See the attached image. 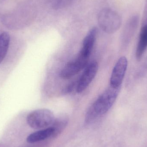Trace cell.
Listing matches in <instances>:
<instances>
[{
	"instance_id": "cell-1",
	"label": "cell",
	"mask_w": 147,
	"mask_h": 147,
	"mask_svg": "<svg viewBox=\"0 0 147 147\" xmlns=\"http://www.w3.org/2000/svg\"><path fill=\"white\" fill-rule=\"evenodd\" d=\"M121 89V86L114 87L110 86L105 90L88 110L86 115V122L90 123L107 113L115 102Z\"/></svg>"
},
{
	"instance_id": "cell-2",
	"label": "cell",
	"mask_w": 147,
	"mask_h": 147,
	"mask_svg": "<svg viewBox=\"0 0 147 147\" xmlns=\"http://www.w3.org/2000/svg\"><path fill=\"white\" fill-rule=\"evenodd\" d=\"M98 22L100 28L106 33L113 34L119 30L122 24L120 15L115 10L105 8L100 11Z\"/></svg>"
},
{
	"instance_id": "cell-3",
	"label": "cell",
	"mask_w": 147,
	"mask_h": 147,
	"mask_svg": "<svg viewBox=\"0 0 147 147\" xmlns=\"http://www.w3.org/2000/svg\"><path fill=\"white\" fill-rule=\"evenodd\" d=\"M55 117L53 112L47 109L36 110L29 113L27 122L32 128L41 129L52 125Z\"/></svg>"
},
{
	"instance_id": "cell-4",
	"label": "cell",
	"mask_w": 147,
	"mask_h": 147,
	"mask_svg": "<svg viewBox=\"0 0 147 147\" xmlns=\"http://www.w3.org/2000/svg\"><path fill=\"white\" fill-rule=\"evenodd\" d=\"M128 66V61L125 57H121L117 60L111 73L110 86L114 87L121 86Z\"/></svg>"
},
{
	"instance_id": "cell-5",
	"label": "cell",
	"mask_w": 147,
	"mask_h": 147,
	"mask_svg": "<svg viewBox=\"0 0 147 147\" xmlns=\"http://www.w3.org/2000/svg\"><path fill=\"white\" fill-rule=\"evenodd\" d=\"M140 17L138 15H134L127 20L122 33L121 43L123 47L129 45L133 39L139 26Z\"/></svg>"
},
{
	"instance_id": "cell-6",
	"label": "cell",
	"mask_w": 147,
	"mask_h": 147,
	"mask_svg": "<svg viewBox=\"0 0 147 147\" xmlns=\"http://www.w3.org/2000/svg\"><path fill=\"white\" fill-rule=\"evenodd\" d=\"M98 70V64L96 61L88 65L78 82L76 87L78 93L82 92L87 88L96 75Z\"/></svg>"
},
{
	"instance_id": "cell-7",
	"label": "cell",
	"mask_w": 147,
	"mask_h": 147,
	"mask_svg": "<svg viewBox=\"0 0 147 147\" xmlns=\"http://www.w3.org/2000/svg\"><path fill=\"white\" fill-rule=\"evenodd\" d=\"M88 61L79 57L70 62L63 68L59 73L60 78L63 79H69L78 74L87 65Z\"/></svg>"
},
{
	"instance_id": "cell-8",
	"label": "cell",
	"mask_w": 147,
	"mask_h": 147,
	"mask_svg": "<svg viewBox=\"0 0 147 147\" xmlns=\"http://www.w3.org/2000/svg\"><path fill=\"white\" fill-rule=\"evenodd\" d=\"M98 29L95 27L89 31L83 40L82 48L79 53V56L87 60L89 59L96 39Z\"/></svg>"
},
{
	"instance_id": "cell-9",
	"label": "cell",
	"mask_w": 147,
	"mask_h": 147,
	"mask_svg": "<svg viewBox=\"0 0 147 147\" xmlns=\"http://www.w3.org/2000/svg\"><path fill=\"white\" fill-rule=\"evenodd\" d=\"M147 49V23H144L142 27L139 35V40L136 51V58L140 61Z\"/></svg>"
},
{
	"instance_id": "cell-10",
	"label": "cell",
	"mask_w": 147,
	"mask_h": 147,
	"mask_svg": "<svg viewBox=\"0 0 147 147\" xmlns=\"http://www.w3.org/2000/svg\"><path fill=\"white\" fill-rule=\"evenodd\" d=\"M54 132V129L52 127L38 130L29 135L27 138V142L29 143H34L44 140L53 136Z\"/></svg>"
},
{
	"instance_id": "cell-11",
	"label": "cell",
	"mask_w": 147,
	"mask_h": 147,
	"mask_svg": "<svg viewBox=\"0 0 147 147\" xmlns=\"http://www.w3.org/2000/svg\"><path fill=\"white\" fill-rule=\"evenodd\" d=\"M10 38L9 34L6 32L0 34V64L5 58L8 51Z\"/></svg>"
},
{
	"instance_id": "cell-12",
	"label": "cell",
	"mask_w": 147,
	"mask_h": 147,
	"mask_svg": "<svg viewBox=\"0 0 147 147\" xmlns=\"http://www.w3.org/2000/svg\"><path fill=\"white\" fill-rule=\"evenodd\" d=\"M68 122V117L65 116H61L56 119L55 118L52 127L55 130L53 136H56L59 134L65 127Z\"/></svg>"
},
{
	"instance_id": "cell-13",
	"label": "cell",
	"mask_w": 147,
	"mask_h": 147,
	"mask_svg": "<svg viewBox=\"0 0 147 147\" xmlns=\"http://www.w3.org/2000/svg\"><path fill=\"white\" fill-rule=\"evenodd\" d=\"M69 1L70 0H52V5L55 9H59L65 7Z\"/></svg>"
},
{
	"instance_id": "cell-14",
	"label": "cell",
	"mask_w": 147,
	"mask_h": 147,
	"mask_svg": "<svg viewBox=\"0 0 147 147\" xmlns=\"http://www.w3.org/2000/svg\"><path fill=\"white\" fill-rule=\"evenodd\" d=\"M75 85H76V83L75 82H73V83L70 84L67 87L65 88L64 90L63 91V93H64V94H67V93H69L71 92L72 91L74 88L75 87Z\"/></svg>"
}]
</instances>
